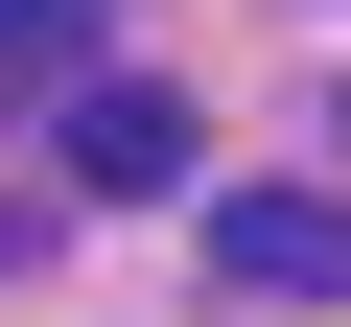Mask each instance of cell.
Masks as SVG:
<instances>
[{"instance_id": "cell-3", "label": "cell", "mask_w": 351, "mask_h": 327, "mask_svg": "<svg viewBox=\"0 0 351 327\" xmlns=\"http://www.w3.org/2000/svg\"><path fill=\"white\" fill-rule=\"evenodd\" d=\"M24 47H94V0H0V70H24Z\"/></svg>"}, {"instance_id": "cell-1", "label": "cell", "mask_w": 351, "mask_h": 327, "mask_svg": "<svg viewBox=\"0 0 351 327\" xmlns=\"http://www.w3.org/2000/svg\"><path fill=\"white\" fill-rule=\"evenodd\" d=\"M211 304H351V211L328 187H211Z\"/></svg>"}, {"instance_id": "cell-2", "label": "cell", "mask_w": 351, "mask_h": 327, "mask_svg": "<svg viewBox=\"0 0 351 327\" xmlns=\"http://www.w3.org/2000/svg\"><path fill=\"white\" fill-rule=\"evenodd\" d=\"M188 164H211V117L164 94V70H94V94H71V187H94V211H164Z\"/></svg>"}]
</instances>
